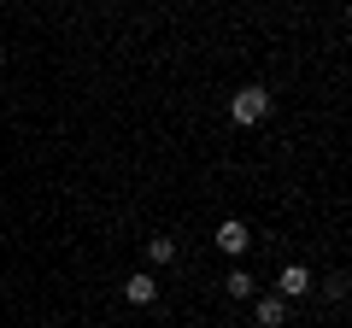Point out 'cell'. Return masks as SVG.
<instances>
[{
    "mask_svg": "<svg viewBox=\"0 0 352 328\" xmlns=\"http://www.w3.org/2000/svg\"><path fill=\"white\" fill-rule=\"evenodd\" d=\"M223 293H229V299H252V293H258V276H252V270H229V276H223Z\"/></svg>",
    "mask_w": 352,
    "mask_h": 328,
    "instance_id": "obj_6",
    "label": "cell"
},
{
    "mask_svg": "<svg viewBox=\"0 0 352 328\" xmlns=\"http://www.w3.org/2000/svg\"><path fill=\"white\" fill-rule=\"evenodd\" d=\"M124 299H129V305H153V299H159V281H153V270H135V276L124 281Z\"/></svg>",
    "mask_w": 352,
    "mask_h": 328,
    "instance_id": "obj_5",
    "label": "cell"
},
{
    "mask_svg": "<svg viewBox=\"0 0 352 328\" xmlns=\"http://www.w3.org/2000/svg\"><path fill=\"white\" fill-rule=\"evenodd\" d=\"M229 117H235V124H264V117H270V89H264V82H241L235 94H229Z\"/></svg>",
    "mask_w": 352,
    "mask_h": 328,
    "instance_id": "obj_1",
    "label": "cell"
},
{
    "mask_svg": "<svg viewBox=\"0 0 352 328\" xmlns=\"http://www.w3.org/2000/svg\"><path fill=\"white\" fill-rule=\"evenodd\" d=\"M217 253H229V258H241V253H247V246H252V229L247 223H241V217H223V223H217Z\"/></svg>",
    "mask_w": 352,
    "mask_h": 328,
    "instance_id": "obj_2",
    "label": "cell"
},
{
    "mask_svg": "<svg viewBox=\"0 0 352 328\" xmlns=\"http://www.w3.org/2000/svg\"><path fill=\"white\" fill-rule=\"evenodd\" d=\"M311 270H305V264H282V276H276V288H270V293H282V299H305V293H311Z\"/></svg>",
    "mask_w": 352,
    "mask_h": 328,
    "instance_id": "obj_4",
    "label": "cell"
},
{
    "mask_svg": "<svg viewBox=\"0 0 352 328\" xmlns=\"http://www.w3.org/2000/svg\"><path fill=\"white\" fill-rule=\"evenodd\" d=\"M323 293H329V299H346V276H340V270H335V276L323 281Z\"/></svg>",
    "mask_w": 352,
    "mask_h": 328,
    "instance_id": "obj_8",
    "label": "cell"
},
{
    "mask_svg": "<svg viewBox=\"0 0 352 328\" xmlns=\"http://www.w3.org/2000/svg\"><path fill=\"white\" fill-rule=\"evenodd\" d=\"M147 258L153 264H176V240L170 235H147Z\"/></svg>",
    "mask_w": 352,
    "mask_h": 328,
    "instance_id": "obj_7",
    "label": "cell"
},
{
    "mask_svg": "<svg viewBox=\"0 0 352 328\" xmlns=\"http://www.w3.org/2000/svg\"><path fill=\"white\" fill-rule=\"evenodd\" d=\"M252 323L258 328H282L288 323V299H282V293H252Z\"/></svg>",
    "mask_w": 352,
    "mask_h": 328,
    "instance_id": "obj_3",
    "label": "cell"
}]
</instances>
